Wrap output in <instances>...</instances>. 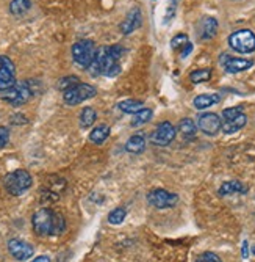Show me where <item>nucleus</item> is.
<instances>
[{"label": "nucleus", "instance_id": "obj_1", "mask_svg": "<svg viewBox=\"0 0 255 262\" xmlns=\"http://www.w3.org/2000/svg\"><path fill=\"white\" fill-rule=\"evenodd\" d=\"M32 228L39 237L60 235L66 231V219L54 209L42 207L33 213Z\"/></svg>", "mask_w": 255, "mask_h": 262}, {"label": "nucleus", "instance_id": "obj_2", "mask_svg": "<svg viewBox=\"0 0 255 262\" xmlns=\"http://www.w3.org/2000/svg\"><path fill=\"white\" fill-rule=\"evenodd\" d=\"M32 184H33V179L27 170H14V171L8 173L4 179L5 190L13 196L24 195L32 187Z\"/></svg>", "mask_w": 255, "mask_h": 262}, {"label": "nucleus", "instance_id": "obj_3", "mask_svg": "<svg viewBox=\"0 0 255 262\" xmlns=\"http://www.w3.org/2000/svg\"><path fill=\"white\" fill-rule=\"evenodd\" d=\"M32 96H33V91H32V88H30L29 80L16 82L14 86H11V88L7 90V91H2V94H0V98H2V101L11 104V105H14V107L24 105L26 102L30 101Z\"/></svg>", "mask_w": 255, "mask_h": 262}, {"label": "nucleus", "instance_id": "obj_4", "mask_svg": "<svg viewBox=\"0 0 255 262\" xmlns=\"http://www.w3.org/2000/svg\"><path fill=\"white\" fill-rule=\"evenodd\" d=\"M228 46L238 54H252L255 51V33L249 29H241L228 36Z\"/></svg>", "mask_w": 255, "mask_h": 262}, {"label": "nucleus", "instance_id": "obj_5", "mask_svg": "<svg viewBox=\"0 0 255 262\" xmlns=\"http://www.w3.org/2000/svg\"><path fill=\"white\" fill-rule=\"evenodd\" d=\"M96 52H97L96 44L91 39H80L72 46L74 61L85 69L89 68V64L92 63V60H94V57H96Z\"/></svg>", "mask_w": 255, "mask_h": 262}, {"label": "nucleus", "instance_id": "obj_6", "mask_svg": "<svg viewBox=\"0 0 255 262\" xmlns=\"http://www.w3.org/2000/svg\"><path fill=\"white\" fill-rule=\"evenodd\" d=\"M96 88L89 85V83H79L75 86H72L71 90H67L64 91L63 94V101L67 104V105H79L91 98H94L96 96Z\"/></svg>", "mask_w": 255, "mask_h": 262}, {"label": "nucleus", "instance_id": "obj_7", "mask_svg": "<svg viewBox=\"0 0 255 262\" xmlns=\"http://www.w3.org/2000/svg\"><path fill=\"white\" fill-rule=\"evenodd\" d=\"M147 203L155 209H171L178 203V195L168 192L165 188H154L147 193Z\"/></svg>", "mask_w": 255, "mask_h": 262}, {"label": "nucleus", "instance_id": "obj_8", "mask_svg": "<svg viewBox=\"0 0 255 262\" xmlns=\"http://www.w3.org/2000/svg\"><path fill=\"white\" fill-rule=\"evenodd\" d=\"M14 85H16L14 63L8 57L0 55V91H7Z\"/></svg>", "mask_w": 255, "mask_h": 262}, {"label": "nucleus", "instance_id": "obj_9", "mask_svg": "<svg viewBox=\"0 0 255 262\" xmlns=\"http://www.w3.org/2000/svg\"><path fill=\"white\" fill-rule=\"evenodd\" d=\"M177 135L175 127L169 123V121H163L157 126V129L152 134V141L155 143L157 146H168L174 141Z\"/></svg>", "mask_w": 255, "mask_h": 262}, {"label": "nucleus", "instance_id": "obj_10", "mask_svg": "<svg viewBox=\"0 0 255 262\" xmlns=\"http://www.w3.org/2000/svg\"><path fill=\"white\" fill-rule=\"evenodd\" d=\"M197 126L205 135L213 137L221 130L222 121H221L219 115H216V113H202L197 118Z\"/></svg>", "mask_w": 255, "mask_h": 262}, {"label": "nucleus", "instance_id": "obj_11", "mask_svg": "<svg viewBox=\"0 0 255 262\" xmlns=\"http://www.w3.org/2000/svg\"><path fill=\"white\" fill-rule=\"evenodd\" d=\"M8 251L16 260H27L33 256L35 248H33V245H30L26 241L11 239V241H8Z\"/></svg>", "mask_w": 255, "mask_h": 262}, {"label": "nucleus", "instance_id": "obj_12", "mask_svg": "<svg viewBox=\"0 0 255 262\" xmlns=\"http://www.w3.org/2000/svg\"><path fill=\"white\" fill-rule=\"evenodd\" d=\"M141 24H143V14H141V10L135 7L129 11V14L125 16V19L121 22V26H119V30L122 35H130L133 33L135 30H138L141 27Z\"/></svg>", "mask_w": 255, "mask_h": 262}, {"label": "nucleus", "instance_id": "obj_13", "mask_svg": "<svg viewBox=\"0 0 255 262\" xmlns=\"http://www.w3.org/2000/svg\"><path fill=\"white\" fill-rule=\"evenodd\" d=\"M224 69L230 74H237V73H243L246 69H250L253 66L252 60H246V58H237V57H230V55H222L221 60Z\"/></svg>", "mask_w": 255, "mask_h": 262}, {"label": "nucleus", "instance_id": "obj_14", "mask_svg": "<svg viewBox=\"0 0 255 262\" xmlns=\"http://www.w3.org/2000/svg\"><path fill=\"white\" fill-rule=\"evenodd\" d=\"M197 33H199V39L202 41H208L216 36L218 33V20L212 16H207V17H202V20L199 22L197 26Z\"/></svg>", "mask_w": 255, "mask_h": 262}, {"label": "nucleus", "instance_id": "obj_15", "mask_svg": "<svg viewBox=\"0 0 255 262\" xmlns=\"http://www.w3.org/2000/svg\"><path fill=\"white\" fill-rule=\"evenodd\" d=\"M247 123V116L244 113L238 115L237 118H234V120H222V126H221V130L224 134H235L238 130H241Z\"/></svg>", "mask_w": 255, "mask_h": 262}, {"label": "nucleus", "instance_id": "obj_16", "mask_svg": "<svg viewBox=\"0 0 255 262\" xmlns=\"http://www.w3.org/2000/svg\"><path fill=\"white\" fill-rule=\"evenodd\" d=\"M234 193H247V187L240 181H227L218 190L219 196H227V195H234Z\"/></svg>", "mask_w": 255, "mask_h": 262}, {"label": "nucleus", "instance_id": "obj_17", "mask_svg": "<svg viewBox=\"0 0 255 262\" xmlns=\"http://www.w3.org/2000/svg\"><path fill=\"white\" fill-rule=\"evenodd\" d=\"M219 101H221V96H219V94H215V93L213 94H199V96L194 98L193 105L197 110H205L208 107L218 104Z\"/></svg>", "mask_w": 255, "mask_h": 262}, {"label": "nucleus", "instance_id": "obj_18", "mask_svg": "<svg viewBox=\"0 0 255 262\" xmlns=\"http://www.w3.org/2000/svg\"><path fill=\"white\" fill-rule=\"evenodd\" d=\"M146 149V140L141 134L132 135L125 143V151L130 154H141Z\"/></svg>", "mask_w": 255, "mask_h": 262}, {"label": "nucleus", "instance_id": "obj_19", "mask_svg": "<svg viewBox=\"0 0 255 262\" xmlns=\"http://www.w3.org/2000/svg\"><path fill=\"white\" fill-rule=\"evenodd\" d=\"M178 132L183 140H193L197 132L196 123L191 120V118H183V120L178 123Z\"/></svg>", "mask_w": 255, "mask_h": 262}, {"label": "nucleus", "instance_id": "obj_20", "mask_svg": "<svg viewBox=\"0 0 255 262\" xmlns=\"http://www.w3.org/2000/svg\"><path fill=\"white\" fill-rule=\"evenodd\" d=\"M110 137V127L107 124L96 126L89 134V141H92L94 145H102V143Z\"/></svg>", "mask_w": 255, "mask_h": 262}, {"label": "nucleus", "instance_id": "obj_21", "mask_svg": "<svg viewBox=\"0 0 255 262\" xmlns=\"http://www.w3.org/2000/svg\"><path fill=\"white\" fill-rule=\"evenodd\" d=\"M118 108L121 112H124V113L135 115V113H138V112L146 108V107H144V102L140 101V99H125V101H122V102L118 104Z\"/></svg>", "mask_w": 255, "mask_h": 262}, {"label": "nucleus", "instance_id": "obj_22", "mask_svg": "<svg viewBox=\"0 0 255 262\" xmlns=\"http://www.w3.org/2000/svg\"><path fill=\"white\" fill-rule=\"evenodd\" d=\"M32 7V0H11L10 13L13 16H24Z\"/></svg>", "mask_w": 255, "mask_h": 262}, {"label": "nucleus", "instance_id": "obj_23", "mask_svg": "<svg viewBox=\"0 0 255 262\" xmlns=\"http://www.w3.org/2000/svg\"><path fill=\"white\" fill-rule=\"evenodd\" d=\"M96 118H97V113H96L94 108H92V107H85L82 110V113H80V127L82 129L91 127L92 124H94Z\"/></svg>", "mask_w": 255, "mask_h": 262}, {"label": "nucleus", "instance_id": "obj_24", "mask_svg": "<svg viewBox=\"0 0 255 262\" xmlns=\"http://www.w3.org/2000/svg\"><path fill=\"white\" fill-rule=\"evenodd\" d=\"M212 79V69L210 68H202V69H196L190 74V80L193 83H202V82H208Z\"/></svg>", "mask_w": 255, "mask_h": 262}, {"label": "nucleus", "instance_id": "obj_25", "mask_svg": "<svg viewBox=\"0 0 255 262\" xmlns=\"http://www.w3.org/2000/svg\"><path fill=\"white\" fill-rule=\"evenodd\" d=\"M150 118H152V110H150V108H143V110H140L138 113L133 115L132 126H133V127L143 126V124H146V123L150 121Z\"/></svg>", "mask_w": 255, "mask_h": 262}, {"label": "nucleus", "instance_id": "obj_26", "mask_svg": "<svg viewBox=\"0 0 255 262\" xmlns=\"http://www.w3.org/2000/svg\"><path fill=\"white\" fill-rule=\"evenodd\" d=\"M127 210L124 207H116L108 213V223L110 225H121L125 220Z\"/></svg>", "mask_w": 255, "mask_h": 262}, {"label": "nucleus", "instance_id": "obj_27", "mask_svg": "<svg viewBox=\"0 0 255 262\" xmlns=\"http://www.w3.org/2000/svg\"><path fill=\"white\" fill-rule=\"evenodd\" d=\"M80 83V79L77 76H67V77H63L60 82H58V88L61 91H67V90H71L72 86L79 85Z\"/></svg>", "mask_w": 255, "mask_h": 262}, {"label": "nucleus", "instance_id": "obj_28", "mask_svg": "<svg viewBox=\"0 0 255 262\" xmlns=\"http://www.w3.org/2000/svg\"><path fill=\"white\" fill-rule=\"evenodd\" d=\"M241 113H244L241 105L230 107V108L222 110V118H224V121H225V120H234V118H237V116H238V115H241Z\"/></svg>", "mask_w": 255, "mask_h": 262}, {"label": "nucleus", "instance_id": "obj_29", "mask_svg": "<svg viewBox=\"0 0 255 262\" xmlns=\"http://www.w3.org/2000/svg\"><path fill=\"white\" fill-rule=\"evenodd\" d=\"M196 262H222V260L218 254H215L212 251H205L196 259Z\"/></svg>", "mask_w": 255, "mask_h": 262}, {"label": "nucleus", "instance_id": "obj_30", "mask_svg": "<svg viewBox=\"0 0 255 262\" xmlns=\"http://www.w3.org/2000/svg\"><path fill=\"white\" fill-rule=\"evenodd\" d=\"M187 42H188V36H187V35H183V33H180V35H175V36L171 39V47H172V49H178V47H183Z\"/></svg>", "mask_w": 255, "mask_h": 262}, {"label": "nucleus", "instance_id": "obj_31", "mask_svg": "<svg viewBox=\"0 0 255 262\" xmlns=\"http://www.w3.org/2000/svg\"><path fill=\"white\" fill-rule=\"evenodd\" d=\"M108 52L119 61V58L124 55V52H125V49L121 46V44H113V46H108Z\"/></svg>", "mask_w": 255, "mask_h": 262}, {"label": "nucleus", "instance_id": "obj_32", "mask_svg": "<svg viewBox=\"0 0 255 262\" xmlns=\"http://www.w3.org/2000/svg\"><path fill=\"white\" fill-rule=\"evenodd\" d=\"M10 141V130L5 126H0V148H5Z\"/></svg>", "mask_w": 255, "mask_h": 262}, {"label": "nucleus", "instance_id": "obj_33", "mask_svg": "<svg viewBox=\"0 0 255 262\" xmlns=\"http://www.w3.org/2000/svg\"><path fill=\"white\" fill-rule=\"evenodd\" d=\"M191 52H193V44H191V42L188 41L187 44H185V46L182 47V52H180V57H182V58H187V57H188V55H190Z\"/></svg>", "mask_w": 255, "mask_h": 262}, {"label": "nucleus", "instance_id": "obj_34", "mask_svg": "<svg viewBox=\"0 0 255 262\" xmlns=\"http://www.w3.org/2000/svg\"><path fill=\"white\" fill-rule=\"evenodd\" d=\"M11 123L13 124H27V118L24 115L17 113V115H13L11 116Z\"/></svg>", "mask_w": 255, "mask_h": 262}, {"label": "nucleus", "instance_id": "obj_35", "mask_svg": "<svg viewBox=\"0 0 255 262\" xmlns=\"http://www.w3.org/2000/svg\"><path fill=\"white\" fill-rule=\"evenodd\" d=\"M241 254H243V259H247V257H249V244H247V241H244V242H243Z\"/></svg>", "mask_w": 255, "mask_h": 262}, {"label": "nucleus", "instance_id": "obj_36", "mask_svg": "<svg viewBox=\"0 0 255 262\" xmlns=\"http://www.w3.org/2000/svg\"><path fill=\"white\" fill-rule=\"evenodd\" d=\"M30 262H50V257L49 256H38V257H35Z\"/></svg>", "mask_w": 255, "mask_h": 262}, {"label": "nucleus", "instance_id": "obj_37", "mask_svg": "<svg viewBox=\"0 0 255 262\" xmlns=\"http://www.w3.org/2000/svg\"><path fill=\"white\" fill-rule=\"evenodd\" d=\"M252 253H253V254H255V245H253V247H252Z\"/></svg>", "mask_w": 255, "mask_h": 262}]
</instances>
